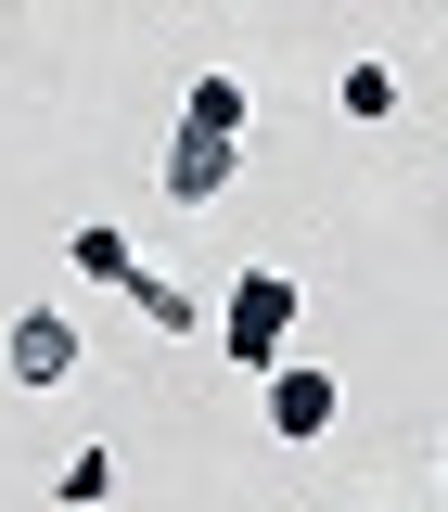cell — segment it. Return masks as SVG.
Segmentation results:
<instances>
[{
	"label": "cell",
	"instance_id": "cell-1",
	"mask_svg": "<svg viewBox=\"0 0 448 512\" xmlns=\"http://www.w3.org/2000/svg\"><path fill=\"white\" fill-rule=\"evenodd\" d=\"M295 308H308L295 269H282V256H244V282L218 295V359H231V372H282V359H295Z\"/></svg>",
	"mask_w": 448,
	"mask_h": 512
},
{
	"label": "cell",
	"instance_id": "cell-7",
	"mask_svg": "<svg viewBox=\"0 0 448 512\" xmlns=\"http://www.w3.org/2000/svg\"><path fill=\"white\" fill-rule=\"evenodd\" d=\"M64 269H77V282H116V295H128V269H141V244H128L116 218H77V231H64Z\"/></svg>",
	"mask_w": 448,
	"mask_h": 512
},
{
	"label": "cell",
	"instance_id": "cell-9",
	"mask_svg": "<svg viewBox=\"0 0 448 512\" xmlns=\"http://www.w3.org/2000/svg\"><path fill=\"white\" fill-rule=\"evenodd\" d=\"M128 308L154 320V333H192V320H205V308H192V282H167V269H128Z\"/></svg>",
	"mask_w": 448,
	"mask_h": 512
},
{
	"label": "cell",
	"instance_id": "cell-5",
	"mask_svg": "<svg viewBox=\"0 0 448 512\" xmlns=\"http://www.w3.org/2000/svg\"><path fill=\"white\" fill-rule=\"evenodd\" d=\"M180 128L256 141V90H244V64H192V77H180Z\"/></svg>",
	"mask_w": 448,
	"mask_h": 512
},
{
	"label": "cell",
	"instance_id": "cell-8",
	"mask_svg": "<svg viewBox=\"0 0 448 512\" xmlns=\"http://www.w3.org/2000/svg\"><path fill=\"white\" fill-rule=\"evenodd\" d=\"M52 500L64 512H103V500H116V448H64V461H52Z\"/></svg>",
	"mask_w": 448,
	"mask_h": 512
},
{
	"label": "cell",
	"instance_id": "cell-6",
	"mask_svg": "<svg viewBox=\"0 0 448 512\" xmlns=\"http://www.w3.org/2000/svg\"><path fill=\"white\" fill-rule=\"evenodd\" d=\"M397 103H410V77H397L384 52H346V64H333V116H346V128H397Z\"/></svg>",
	"mask_w": 448,
	"mask_h": 512
},
{
	"label": "cell",
	"instance_id": "cell-4",
	"mask_svg": "<svg viewBox=\"0 0 448 512\" xmlns=\"http://www.w3.org/2000/svg\"><path fill=\"white\" fill-rule=\"evenodd\" d=\"M167 205H218V192L244 180V141H218V128H167Z\"/></svg>",
	"mask_w": 448,
	"mask_h": 512
},
{
	"label": "cell",
	"instance_id": "cell-10",
	"mask_svg": "<svg viewBox=\"0 0 448 512\" xmlns=\"http://www.w3.org/2000/svg\"><path fill=\"white\" fill-rule=\"evenodd\" d=\"M436 474H448V436H436Z\"/></svg>",
	"mask_w": 448,
	"mask_h": 512
},
{
	"label": "cell",
	"instance_id": "cell-3",
	"mask_svg": "<svg viewBox=\"0 0 448 512\" xmlns=\"http://www.w3.org/2000/svg\"><path fill=\"white\" fill-rule=\"evenodd\" d=\"M0 372L26 384V397L77 384V320H64V308H13V333H0Z\"/></svg>",
	"mask_w": 448,
	"mask_h": 512
},
{
	"label": "cell",
	"instance_id": "cell-2",
	"mask_svg": "<svg viewBox=\"0 0 448 512\" xmlns=\"http://www.w3.org/2000/svg\"><path fill=\"white\" fill-rule=\"evenodd\" d=\"M256 410H269L282 448H320L346 423V372H333V359H282V372H256Z\"/></svg>",
	"mask_w": 448,
	"mask_h": 512
}]
</instances>
